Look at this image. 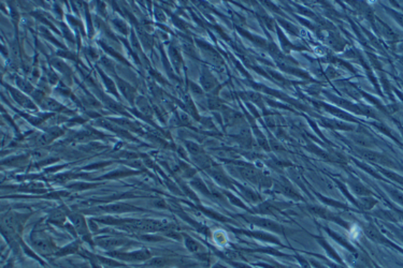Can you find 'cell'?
Returning a JSON list of instances; mask_svg holds the SVG:
<instances>
[{
  "label": "cell",
  "mask_w": 403,
  "mask_h": 268,
  "mask_svg": "<svg viewBox=\"0 0 403 268\" xmlns=\"http://www.w3.org/2000/svg\"><path fill=\"white\" fill-rule=\"evenodd\" d=\"M36 246L40 251H43V252H51L52 251V246L50 245V242L48 241L38 240V241H36Z\"/></svg>",
  "instance_id": "cell-1"
},
{
  "label": "cell",
  "mask_w": 403,
  "mask_h": 268,
  "mask_svg": "<svg viewBox=\"0 0 403 268\" xmlns=\"http://www.w3.org/2000/svg\"><path fill=\"white\" fill-rule=\"evenodd\" d=\"M150 256H151L150 252H148V251L142 250V251H138V252L132 253V254L130 255V258H131V259H138V261H141V259H147V258H149Z\"/></svg>",
  "instance_id": "cell-2"
},
{
  "label": "cell",
  "mask_w": 403,
  "mask_h": 268,
  "mask_svg": "<svg viewBox=\"0 0 403 268\" xmlns=\"http://www.w3.org/2000/svg\"><path fill=\"white\" fill-rule=\"evenodd\" d=\"M151 264L156 266V267H161V266H164V265L166 264V261H165L164 258H154V259H153V261L151 262Z\"/></svg>",
  "instance_id": "cell-3"
}]
</instances>
